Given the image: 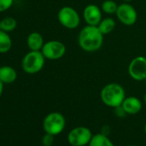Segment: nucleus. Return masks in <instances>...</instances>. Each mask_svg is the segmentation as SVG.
<instances>
[{
	"instance_id": "21",
	"label": "nucleus",
	"mask_w": 146,
	"mask_h": 146,
	"mask_svg": "<svg viewBox=\"0 0 146 146\" xmlns=\"http://www.w3.org/2000/svg\"><path fill=\"white\" fill-rule=\"evenodd\" d=\"M114 113L116 114L117 117H119V118H122V117L125 116V114H126V113L125 112V110L123 109V108L121 106H119L114 108Z\"/></svg>"
},
{
	"instance_id": "8",
	"label": "nucleus",
	"mask_w": 146,
	"mask_h": 146,
	"mask_svg": "<svg viewBox=\"0 0 146 146\" xmlns=\"http://www.w3.org/2000/svg\"><path fill=\"white\" fill-rule=\"evenodd\" d=\"M41 52L43 53L46 59L58 60L64 56L66 52V47L64 44L59 40H48L45 42L41 49Z\"/></svg>"
},
{
	"instance_id": "10",
	"label": "nucleus",
	"mask_w": 146,
	"mask_h": 146,
	"mask_svg": "<svg viewBox=\"0 0 146 146\" xmlns=\"http://www.w3.org/2000/svg\"><path fill=\"white\" fill-rule=\"evenodd\" d=\"M84 22L87 25L98 26L102 19V11L96 5H88L83 11Z\"/></svg>"
},
{
	"instance_id": "3",
	"label": "nucleus",
	"mask_w": 146,
	"mask_h": 146,
	"mask_svg": "<svg viewBox=\"0 0 146 146\" xmlns=\"http://www.w3.org/2000/svg\"><path fill=\"white\" fill-rule=\"evenodd\" d=\"M46 58L41 51H29L22 60V68L28 74H36L45 65Z\"/></svg>"
},
{
	"instance_id": "14",
	"label": "nucleus",
	"mask_w": 146,
	"mask_h": 146,
	"mask_svg": "<svg viewBox=\"0 0 146 146\" xmlns=\"http://www.w3.org/2000/svg\"><path fill=\"white\" fill-rule=\"evenodd\" d=\"M88 145L89 146H114L113 143L111 141L108 136L102 132L93 135Z\"/></svg>"
},
{
	"instance_id": "2",
	"label": "nucleus",
	"mask_w": 146,
	"mask_h": 146,
	"mask_svg": "<svg viewBox=\"0 0 146 146\" xmlns=\"http://www.w3.org/2000/svg\"><path fill=\"white\" fill-rule=\"evenodd\" d=\"M125 97V89L117 83H109L106 84L100 93V98L102 103L113 108L121 106Z\"/></svg>"
},
{
	"instance_id": "27",
	"label": "nucleus",
	"mask_w": 146,
	"mask_h": 146,
	"mask_svg": "<svg viewBox=\"0 0 146 146\" xmlns=\"http://www.w3.org/2000/svg\"><path fill=\"white\" fill-rule=\"evenodd\" d=\"M128 146H135V145H128Z\"/></svg>"
},
{
	"instance_id": "15",
	"label": "nucleus",
	"mask_w": 146,
	"mask_h": 146,
	"mask_svg": "<svg viewBox=\"0 0 146 146\" xmlns=\"http://www.w3.org/2000/svg\"><path fill=\"white\" fill-rule=\"evenodd\" d=\"M115 26H116V22L113 18L105 17V18L102 19V21L98 24L97 28L99 29V30L102 32V34L103 35H108L111 32H113V29H115Z\"/></svg>"
},
{
	"instance_id": "11",
	"label": "nucleus",
	"mask_w": 146,
	"mask_h": 146,
	"mask_svg": "<svg viewBox=\"0 0 146 146\" xmlns=\"http://www.w3.org/2000/svg\"><path fill=\"white\" fill-rule=\"evenodd\" d=\"M121 107L126 113V114H137L138 113L143 107L141 101L136 96H128L125 97L123 101Z\"/></svg>"
},
{
	"instance_id": "6",
	"label": "nucleus",
	"mask_w": 146,
	"mask_h": 146,
	"mask_svg": "<svg viewBox=\"0 0 146 146\" xmlns=\"http://www.w3.org/2000/svg\"><path fill=\"white\" fill-rule=\"evenodd\" d=\"M92 137L90 129L85 126H77L70 131L67 140L71 146H85L89 144Z\"/></svg>"
},
{
	"instance_id": "7",
	"label": "nucleus",
	"mask_w": 146,
	"mask_h": 146,
	"mask_svg": "<svg viewBox=\"0 0 146 146\" xmlns=\"http://www.w3.org/2000/svg\"><path fill=\"white\" fill-rule=\"evenodd\" d=\"M128 74L135 81H144L146 78V57L137 56L131 60L127 68Z\"/></svg>"
},
{
	"instance_id": "20",
	"label": "nucleus",
	"mask_w": 146,
	"mask_h": 146,
	"mask_svg": "<svg viewBox=\"0 0 146 146\" xmlns=\"http://www.w3.org/2000/svg\"><path fill=\"white\" fill-rule=\"evenodd\" d=\"M54 141V136L46 133L41 139V143L43 146H52V144L53 143Z\"/></svg>"
},
{
	"instance_id": "25",
	"label": "nucleus",
	"mask_w": 146,
	"mask_h": 146,
	"mask_svg": "<svg viewBox=\"0 0 146 146\" xmlns=\"http://www.w3.org/2000/svg\"><path fill=\"white\" fill-rule=\"evenodd\" d=\"M144 132H145V134H146V124H145V125H144Z\"/></svg>"
},
{
	"instance_id": "9",
	"label": "nucleus",
	"mask_w": 146,
	"mask_h": 146,
	"mask_svg": "<svg viewBox=\"0 0 146 146\" xmlns=\"http://www.w3.org/2000/svg\"><path fill=\"white\" fill-rule=\"evenodd\" d=\"M115 15L119 22L125 26H132L137 21V12L129 3L119 5Z\"/></svg>"
},
{
	"instance_id": "5",
	"label": "nucleus",
	"mask_w": 146,
	"mask_h": 146,
	"mask_svg": "<svg viewBox=\"0 0 146 146\" xmlns=\"http://www.w3.org/2000/svg\"><path fill=\"white\" fill-rule=\"evenodd\" d=\"M58 23L65 29H77L81 22L78 12L70 6H63L58 12Z\"/></svg>"
},
{
	"instance_id": "1",
	"label": "nucleus",
	"mask_w": 146,
	"mask_h": 146,
	"mask_svg": "<svg viewBox=\"0 0 146 146\" xmlns=\"http://www.w3.org/2000/svg\"><path fill=\"white\" fill-rule=\"evenodd\" d=\"M104 35L99 30L97 26L86 25L83 28L78 37V42L80 48L87 52H95L102 46Z\"/></svg>"
},
{
	"instance_id": "26",
	"label": "nucleus",
	"mask_w": 146,
	"mask_h": 146,
	"mask_svg": "<svg viewBox=\"0 0 146 146\" xmlns=\"http://www.w3.org/2000/svg\"><path fill=\"white\" fill-rule=\"evenodd\" d=\"M144 82H145V84H146V78H145V80H144Z\"/></svg>"
},
{
	"instance_id": "16",
	"label": "nucleus",
	"mask_w": 146,
	"mask_h": 146,
	"mask_svg": "<svg viewBox=\"0 0 146 146\" xmlns=\"http://www.w3.org/2000/svg\"><path fill=\"white\" fill-rule=\"evenodd\" d=\"M12 47V40L9 34L0 29V53H6Z\"/></svg>"
},
{
	"instance_id": "13",
	"label": "nucleus",
	"mask_w": 146,
	"mask_h": 146,
	"mask_svg": "<svg viewBox=\"0 0 146 146\" xmlns=\"http://www.w3.org/2000/svg\"><path fill=\"white\" fill-rule=\"evenodd\" d=\"M44 44V39L38 32L30 33L27 38V45L31 51H41Z\"/></svg>"
},
{
	"instance_id": "19",
	"label": "nucleus",
	"mask_w": 146,
	"mask_h": 146,
	"mask_svg": "<svg viewBox=\"0 0 146 146\" xmlns=\"http://www.w3.org/2000/svg\"><path fill=\"white\" fill-rule=\"evenodd\" d=\"M14 0H0V12H4L11 8Z\"/></svg>"
},
{
	"instance_id": "24",
	"label": "nucleus",
	"mask_w": 146,
	"mask_h": 146,
	"mask_svg": "<svg viewBox=\"0 0 146 146\" xmlns=\"http://www.w3.org/2000/svg\"><path fill=\"white\" fill-rule=\"evenodd\" d=\"M143 100H144V102H145V104H146V93H145V95H144V96H143Z\"/></svg>"
},
{
	"instance_id": "17",
	"label": "nucleus",
	"mask_w": 146,
	"mask_h": 146,
	"mask_svg": "<svg viewBox=\"0 0 146 146\" xmlns=\"http://www.w3.org/2000/svg\"><path fill=\"white\" fill-rule=\"evenodd\" d=\"M17 26V20L11 17H6L0 21V29L4 30L7 33L15 30Z\"/></svg>"
},
{
	"instance_id": "18",
	"label": "nucleus",
	"mask_w": 146,
	"mask_h": 146,
	"mask_svg": "<svg viewBox=\"0 0 146 146\" xmlns=\"http://www.w3.org/2000/svg\"><path fill=\"white\" fill-rule=\"evenodd\" d=\"M118 5L113 0H105L102 4V12L108 14V15H113L116 13L118 9Z\"/></svg>"
},
{
	"instance_id": "22",
	"label": "nucleus",
	"mask_w": 146,
	"mask_h": 146,
	"mask_svg": "<svg viewBox=\"0 0 146 146\" xmlns=\"http://www.w3.org/2000/svg\"><path fill=\"white\" fill-rule=\"evenodd\" d=\"M4 85H5V84L0 81V97H1V96L4 92Z\"/></svg>"
},
{
	"instance_id": "12",
	"label": "nucleus",
	"mask_w": 146,
	"mask_h": 146,
	"mask_svg": "<svg viewBox=\"0 0 146 146\" xmlns=\"http://www.w3.org/2000/svg\"><path fill=\"white\" fill-rule=\"evenodd\" d=\"M17 78V70L9 65H4L0 67V81L5 84H12Z\"/></svg>"
},
{
	"instance_id": "4",
	"label": "nucleus",
	"mask_w": 146,
	"mask_h": 146,
	"mask_svg": "<svg viewBox=\"0 0 146 146\" xmlns=\"http://www.w3.org/2000/svg\"><path fill=\"white\" fill-rule=\"evenodd\" d=\"M65 123V118L62 113L52 112L45 117L42 126L46 133L57 136L64 131Z\"/></svg>"
},
{
	"instance_id": "23",
	"label": "nucleus",
	"mask_w": 146,
	"mask_h": 146,
	"mask_svg": "<svg viewBox=\"0 0 146 146\" xmlns=\"http://www.w3.org/2000/svg\"><path fill=\"white\" fill-rule=\"evenodd\" d=\"M123 1H124L125 3H130L131 1H132V0H123Z\"/></svg>"
}]
</instances>
